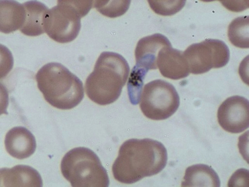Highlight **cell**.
Instances as JSON below:
<instances>
[{
	"mask_svg": "<svg viewBox=\"0 0 249 187\" xmlns=\"http://www.w3.org/2000/svg\"><path fill=\"white\" fill-rule=\"evenodd\" d=\"M167 162V149L160 142L150 138L131 139L121 145L112 172L118 182L132 184L160 173Z\"/></svg>",
	"mask_w": 249,
	"mask_h": 187,
	"instance_id": "obj_1",
	"label": "cell"
},
{
	"mask_svg": "<svg viewBox=\"0 0 249 187\" xmlns=\"http://www.w3.org/2000/svg\"><path fill=\"white\" fill-rule=\"evenodd\" d=\"M130 69L121 55L110 52L101 54L85 85L88 96L100 106L114 103L120 97Z\"/></svg>",
	"mask_w": 249,
	"mask_h": 187,
	"instance_id": "obj_2",
	"label": "cell"
},
{
	"mask_svg": "<svg viewBox=\"0 0 249 187\" xmlns=\"http://www.w3.org/2000/svg\"><path fill=\"white\" fill-rule=\"evenodd\" d=\"M37 87L52 106L70 110L84 99L82 81L65 66L52 62L40 68L36 75Z\"/></svg>",
	"mask_w": 249,
	"mask_h": 187,
	"instance_id": "obj_3",
	"label": "cell"
},
{
	"mask_svg": "<svg viewBox=\"0 0 249 187\" xmlns=\"http://www.w3.org/2000/svg\"><path fill=\"white\" fill-rule=\"evenodd\" d=\"M61 171L73 187H108L110 180L97 154L86 148H75L62 158Z\"/></svg>",
	"mask_w": 249,
	"mask_h": 187,
	"instance_id": "obj_4",
	"label": "cell"
},
{
	"mask_svg": "<svg viewBox=\"0 0 249 187\" xmlns=\"http://www.w3.org/2000/svg\"><path fill=\"white\" fill-rule=\"evenodd\" d=\"M57 5L49 9L44 19L48 36L61 44L71 42L81 29V19L90 11L93 1L59 0Z\"/></svg>",
	"mask_w": 249,
	"mask_h": 187,
	"instance_id": "obj_5",
	"label": "cell"
},
{
	"mask_svg": "<svg viewBox=\"0 0 249 187\" xmlns=\"http://www.w3.org/2000/svg\"><path fill=\"white\" fill-rule=\"evenodd\" d=\"M179 105V96L174 86L168 81L157 79L144 86L140 108L148 118L163 120L175 114Z\"/></svg>",
	"mask_w": 249,
	"mask_h": 187,
	"instance_id": "obj_6",
	"label": "cell"
},
{
	"mask_svg": "<svg viewBox=\"0 0 249 187\" xmlns=\"http://www.w3.org/2000/svg\"><path fill=\"white\" fill-rule=\"evenodd\" d=\"M188 62L190 73L200 75L212 69L225 66L230 59V51L222 40L206 39L194 44L183 52Z\"/></svg>",
	"mask_w": 249,
	"mask_h": 187,
	"instance_id": "obj_7",
	"label": "cell"
},
{
	"mask_svg": "<svg viewBox=\"0 0 249 187\" xmlns=\"http://www.w3.org/2000/svg\"><path fill=\"white\" fill-rule=\"evenodd\" d=\"M218 121L226 131L240 133L249 127V101L244 97L235 95L227 98L219 107Z\"/></svg>",
	"mask_w": 249,
	"mask_h": 187,
	"instance_id": "obj_8",
	"label": "cell"
},
{
	"mask_svg": "<svg viewBox=\"0 0 249 187\" xmlns=\"http://www.w3.org/2000/svg\"><path fill=\"white\" fill-rule=\"evenodd\" d=\"M172 46L170 41L160 34L145 37L137 45L135 55V67L148 72L158 69L157 58L159 52L164 47Z\"/></svg>",
	"mask_w": 249,
	"mask_h": 187,
	"instance_id": "obj_9",
	"label": "cell"
},
{
	"mask_svg": "<svg viewBox=\"0 0 249 187\" xmlns=\"http://www.w3.org/2000/svg\"><path fill=\"white\" fill-rule=\"evenodd\" d=\"M157 66L163 76L173 80L184 78L190 73L183 52L172 46L164 47L159 52Z\"/></svg>",
	"mask_w": 249,
	"mask_h": 187,
	"instance_id": "obj_10",
	"label": "cell"
},
{
	"mask_svg": "<svg viewBox=\"0 0 249 187\" xmlns=\"http://www.w3.org/2000/svg\"><path fill=\"white\" fill-rule=\"evenodd\" d=\"M5 145L7 152L20 160L30 157L36 148L35 136L23 127H15L10 130L6 135Z\"/></svg>",
	"mask_w": 249,
	"mask_h": 187,
	"instance_id": "obj_11",
	"label": "cell"
},
{
	"mask_svg": "<svg viewBox=\"0 0 249 187\" xmlns=\"http://www.w3.org/2000/svg\"><path fill=\"white\" fill-rule=\"evenodd\" d=\"M1 173L2 187H43V180L34 168L19 165L12 168H2Z\"/></svg>",
	"mask_w": 249,
	"mask_h": 187,
	"instance_id": "obj_12",
	"label": "cell"
},
{
	"mask_svg": "<svg viewBox=\"0 0 249 187\" xmlns=\"http://www.w3.org/2000/svg\"><path fill=\"white\" fill-rule=\"evenodd\" d=\"M0 2L1 32L7 34L21 29L26 19V9L24 4L11 0Z\"/></svg>",
	"mask_w": 249,
	"mask_h": 187,
	"instance_id": "obj_13",
	"label": "cell"
},
{
	"mask_svg": "<svg viewBox=\"0 0 249 187\" xmlns=\"http://www.w3.org/2000/svg\"><path fill=\"white\" fill-rule=\"evenodd\" d=\"M23 4L26 9V19L20 31L30 37L38 36L46 33L44 19L49 8L37 1H30Z\"/></svg>",
	"mask_w": 249,
	"mask_h": 187,
	"instance_id": "obj_14",
	"label": "cell"
},
{
	"mask_svg": "<svg viewBox=\"0 0 249 187\" xmlns=\"http://www.w3.org/2000/svg\"><path fill=\"white\" fill-rule=\"evenodd\" d=\"M182 187H219L220 180L210 166L202 164L190 166L185 171Z\"/></svg>",
	"mask_w": 249,
	"mask_h": 187,
	"instance_id": "obj_15",
	"label": "cell"
},
{
	"mask_svg": "<svg viewBox=\"0 0 249 187\" xmlns=\"http://www.w3.org/2000/svg\"><path fill=\"white\" fill-rule=\"evenodd\" d=\"M242 16L233 19L228 29V36L231 44L241 48H249V18Z\"/></svg>",
	"mask_w": 249,
	"mask_h": 187,
	"instance_id": "obj_16",
	"label": "cell"
},
{
	"mask_svg": "<svg viewBox=\"0 0 249 187\" xmlns=\"http://www.w3.org/2000/svg\"><path fill=\"white\" fill-rule=\"evenodd\" d=\"M94 8L104 16L114 18L125 13L131 3L130 1H95Z\"/></svg>",
	"mask_w": 249,
	"mask_h": 187,
	"instance_id": "obj_17",
	"label": "cell"
},
{
	"mask_svg": "<svg viewBox=\"0 0 249 187\" xmlns=\"http://www.w3.org/2000/svg\"><path fill=\"white\" fill-rule=\"evenodd\" d=\"M151 9L156 14L164 16H172L179 12L185 6L186 1H148Z\"/></svg>",
	"mask_w": 249,
	"mask_h": 187,
	"instance_id": "obj_18",
	"label": "cell"
}]
</instances>
